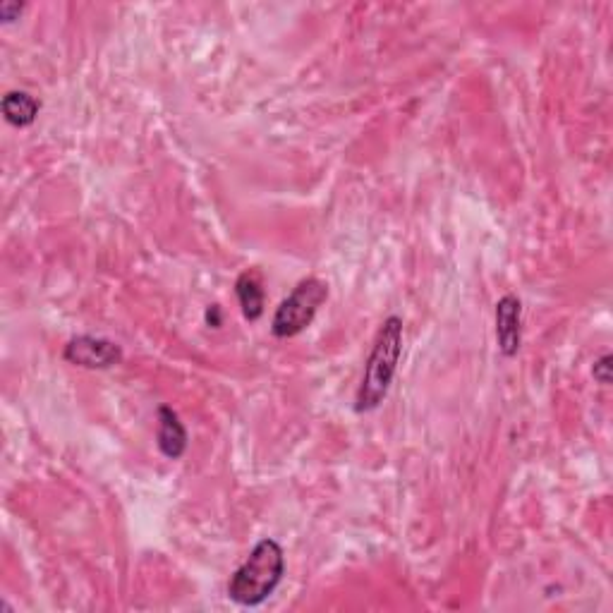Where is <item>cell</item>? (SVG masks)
I'll list each match as a JSON object with an SVG mask.
<instances>
[{
    "mask_svg": "<svg viewBox=\"0 0 613 613\" xmlns=\"http://www.w3.org/2000/svg\"><path fill=\"white\" fill-rule=\"evenodd\" d=\"M285 575V554L281 544L276 539H262L245 563L230 575L228 582V597L238 606L254 609L262 606L266 599L276 592Z\"/></svg>",
    "mask_w": 613,
    "mask_h": 613,
    "instance_id": "1",
    "label": "cell"
},
{
    "mask_svg": "<svg viewBox=\"0 0 613 613\" xmlns=\"http://www.w3.org/2000/svg\"><path fill=\"white\" fill-rule=\"evenodd\" d=\"M400 355H403V319L388 317L376 333V341L364 364L362 384L357 388L355 410L372 412L384 403L393 376L398 372Z\"/></svg>",
    "mask_w": 613,
    "mask_h": 613,
    "instance_id": "2",
    "label": "cell"
},
{
    "mask_svg": "<svg viewBox=\"0 0 613 613\" xmlns=\"http://www.w3.org/2000/svg\"><path fill=\"white\" fill-rule=\"evenodd\" d=\"M329 297V285L319 278H305L293 288L281 307L276 309L271 321V331L276 338H293L312 326L319 307Z\"/></svg>",
    "mask_w": 613,
    "mask_h": 613,
    "instance_id": "3",
    "label": "cell"
},
{
    "mask_svg": "<svg viewBox=\"0 0 613 613\" xmlns=\"http://www.w3.org/2000/svg\"><path fill=\"white\" fill-rule=\"evenodd\" d=\"M63 357L75 367L84 369H111L123 360V350L118 343L106 341V338L94 336H77L65 345Z\"/></svg>",
    "mask_w": 613,
    "mask_h": 613,
    "instance_id": "4",
    "label": "cell"
},
{
    "mask_svg": "<svg viewBox=\"0 0 613 613\" xmlns=\"http://www.w3.org/2000/svg\"><path fill=\"white\" fill-rule=\"evenodd\" d=\"M496 341L506 357L518 355L523 345V302L515 295H503L496 305Z\"/></svg>",
    "mask_w": 613,
    "mask_h": 613,
    "instance_id": "5",
    "label": "cell"
},
{
    "mask_svg": "<svg viewBox=\"0 0 613 613\" xmlns=\"http://www.w3.org/2000/svg\"><path fill=\"white\" fill-rule=\"evenodd\" d=\"M159 451L166 458L178 460L187 451V429L180 422L178 412L168 405L159 408Z\"/></svg>",
    "mask_w": 613,
    "mask_h": 613,
    "instance_id": "6",
    "label": "cell"
},
{
    "mask_svg": "<svg viewBox=\"0 0 613 613\" xmlns=\"http://www.w3.org/2000/svg\"><path fill=\"white\" fill-rule=\"evenodd\" d=\"M235 295H238L242 314L245 319L257 321L264 314V288L262 281L254 271L240 273L238 281H235Z\"/></svg>",
    "mask_w": 613,
    "mask_h": 613,
    "instance_id": "7",
    "label": "cell"
},
{
    "mask_svg": "<svg viewBox=\"0 0 613 613\" xmlns=\"http://www.w3.org/2000/svg\"><path fill=\"white\" fill-rule=\"evenodd\" d=\"M0 108H3L5 120H8L10 125L29 127L36 120V115H39L41 103L36 101L32 94H27V91H8V94L3 96Z\"/></svg>",
    "mask_w": 613,
    "mask_h": 613,
    "instance_id": "8",
    "label": "cell"
},
{
    "mask_svg": "<svg viewBox=\"0 0 613 613\" xmlns=\"http://www.w3.org/2000/svg\"><path fill=\"white\" fill-rule=\"evenodd\" d=\"M594 379L604 386L611 384V355H604L602 360L594 362Z\"/></svg>",
    "mask_w": 613,
    "mask_h": 613,
    "instance_id": "9",
    "label": "cell"
},
{
    "mask_svg": "<svg viewBox=\"0 0 613 613\" xmlns=\"http://www.w3.org/2000/svg\"><path fill=\"white\" fill-rule=\"evenodd\" d=\"M22 8H24V5H20V3H3V5H0V20L12 22V12H17V15H20Z\"/></svg>",
    "mask_w": 613,
    "mask_h": 613,
    "instance_id": "10",
    "label": "cell"
},
{
    "mask_svg": "<svg viewBox=\"0 0 613 613\" xmlns=\"http://www.w3.org/2000/svg\"><path fill=\"white\" fill-rule=\"evenodd\" d=\"M206 321L214 326H221V309H218V305H211L209 312H206Z\"/></svg>",
    "mask_w": 613,
    "mask_h": 613,
    "instance_id": "11",
    "label": "cell"
}]
</instances>
